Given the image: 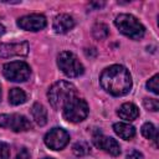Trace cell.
Wrapping results in <instances>:
<instances>
[{
  "label": "cell",
  "mask_w": 159,
  "mask_h": 159,
  "mask_svg": "<svg viewBox=\"0 0 159 159\" xmlns=\"http://www.w3.org/2000/svg\"><path fill=\"white\" fill-rule=\"evenodd\" d=\"M73 97H76V87L67 81L55 82L47 92L48 102L55 109H62L63 106Z\"/></svg>",
  "instance_id": "cell-2"
},
{
  "label": "cell",
  "mask_w": 159,
  "mask_h": 159,
  "mask_svg": "<svg viewBox=\"0 0 159 159\" xmlns=\"http://www.w3.org/2000/svg\"><path fill=\"white\" fill-rule=\"evenodd\" d=\"M43 159H52V158H43Z\"/></svg>",
  "instance_id": "cell-27"
},
{
  "label": "cell",
  "mask_w": 159,
  "mask_h": 159,
  "mask_svg": "<svg viewBox=\"0 0 159 159\" xmlns=\"http://www.w3.org/2000/svg\"><path fill=\"white\" fill-rule=\"evenodd\" d=\"M0 98H1V89H0Z\"/></svg>",
  "instance_id": "cell-26"
},
{
  "label": "cell",
  "mask_w": 159,
  "mask_h": 159,
  "mask_svg": "<svg viewBox=\"0 0 159 159\" xmlns=\"http://www.w3.org/2000/svg\"><path fill=\"white\" fill-rule=\"evenodd\" d=\"M31 116L34 120L41 127L47 123V112L41 103H34V106L31 107Z\"/></svg>",
  "instance_id": "cell-15"
},
{
  "label": "cell",
  "mask_w": 159,
  "mask_h": 159,
  "mask_svg": "<svg viewBox=\"0 0 159 159\" xmlns=\"http://www.w3.org/2000/svg\"><path fill=\"white\" fill-rule=\"evenodd\" d=\"M102 88L112 96H124L132 88V77L129 71L120 65H113L102 71L99 76Z\"/></svg>",
  "instance_id": "cell-1"
},
{
  "label": "cell",
  "mask_w": 159,
  "mask_h": 159,
  "mask_svg": "<svg viewBox=\"0 0 159 159\" xmlns=\"http://www.w3.org/2000/svg\"><path fill=\"white\" fill-rule=\"evenodd\" d=\"M127 159H143V154L135 149L130 150L128 154H127Z\"/></svg>",
  "instance_id": "cell-24"
},
{
  "label": "cell",
  "mask_w": 159,
  "mask_h": 159,
  "mask_svg": "<svg viewBox=\"0 0 159 159\" xmlns=\"http://www.w3.org/2000/svg\"><path fill=\"white\" fill-rule=\"evenodd\" d=\"M0 127L12 132H26L32 128L31 122L22 114H0Z\"/></svg>",
  "instance_id": "cell-7"
},
{
  "label": "cell",
  "mask_w": 159,
  "mask_h": 159,
  "mask_svg": "<svg viewBox=\"0 0 159 159\" xmlns=\"http://www.w3.org/2000/svg\"><path fill=\"white\" fill-rule=\"evenodd\" d=\"M45 144L52 150L63 149L70 142V134L62 128H52L43 138Z\"/></svg>",
  "instance_id": "cell-8"
},
{
  "label": "cell",
  "mask_w": 159,
  "mask_h": 159,
  "mask_svg": "<svg viewBox=\"0 0 159 159\" xmlns=\"http://www.w3.org/2000/svg\"><path fill=\"white\" fill-rule=\"evenodd\" d=\"M142 134L157 145V143H158V132H157V128L153 123H149V122L144 123L142 125Z\"/></svg>",
  "instance_id": "cell-17"
},
{
  "label": "cell",
  "mask_w": 159,
  "mask_h": 159,
  "mask_svg": "<svg viewBox=\"0 0 159 159\" xmlns=\"http://www.w3.org/2000/svg\"><path fill=\"white\" fill-rule=\"evenodd\" d=\"M10 158V148L6 143L0 142V159H9Z\"/></svg>",
  "instance_id": "cell-22"
},
{
  "label": "cell",
  "mask_w": 159,
  "mask_h": 159,
  "mask_svg": "<svg viewBox=\"0 0 159 159\" xmlns=\"http://www.w3.org/2000/svg\"><path fill=\"white\" fill-rule=\"evenodd\" d=\"M117 113H118V116H119L122 119H124V120H127V122H130V120H134V119L138 118V116H139V109H138V107H137L134 103L127 102V103H123V104L119 107V109L117 111Z\"/></svg>",
  "instance_id": "cell-13"
},
{
  "label": "cell",
  "mask_w": 159,
  "mask_h": 159,
  "mask_svg": "<svg viewBox=\"0 0 159 159\" xmlns=\"http://www.w3.org/2000/svg\"><path fill=\"white\" fill-rule=\"evenodd\" d=\"M72 150L77 157H83V155H87V154L91 153V147H89V144L87 142L80 140V142H76L73 144Z\"/></svg>",
  "instance_id": "cell-19"
},
{
  "label": "cell",
  "mask_w": 159,
  "mask_h": 159,
  "mask_svg": "<svg viewBox=\"0 0 159 159\" xmlns=\"http://www.w3.org/2000/svg\"><path fill=\"white\" fill-rule=\"evenodd\" d=\"M16 159H30V152L27 150V148H21L16 155Z\"/></svg>",
  "instance_id": "cell-23"
},
{
  "label": "cell",
  "mask_w": 159,
  "mask_h": 159,
  "mask_svg": "<svg viewBox=\"0 0 159 159\" xmlns=\"http://www.w3.org/2000/svg\"><path fill=\"white\" fill-rule=\"evenodd\" d=\"M113 130L116 132V134L118 137H120L122 139H125V140H129L135 135V128L129 123H123V122L114 123Z\"/></svg>",
  "instance_id": "cell-14"
},
{
  "label": "cell",
  "mask_w": 159,
  "mask_h": 159,
  "mask_svg": "<svg viewBox=\"0 0 159 159\" xmlns=\"http://www.w3.org/2000/svg\"><path fill=\"white\" fill-rule=\"evenodd\" d=\"M159 78V76L158 75H154L152 78H149L148 80V82H147V88L150 91V92H153L154 94H158L159 93V84H158V80Z\"/></svg>",
  "instance_id": "cell-20"
},
{
  "label": "cell",
  "mask_w": 159,
  "mask_h": 159,
  "mask_svg": "<svg viewBox=\"0 0 159 159\" xmlns=\"http://www.w3.org/2000/svg\"><path fill=\"white\" fill-rule=\"evenodd\" d=\"M114 25L125 36L133 40H139L145 34V27L143 24L130 14H120L116 17Z\"/></svg>",
  "instance_id": "cell-3"
},
{
  "label": "cell",
  "mask_w": 159,
  "mask_h": 159,
  "mask_svg": "<svg viewBox=\"0 0 159 159\" xmlns=\"http://www.w3.org/2000/svg\"><path fill=\"white\" fill-rule=\"evenodd\" d=\"M9 102L14 106H19L26 102V93L17 87H14L9 92Z\"/></svg>",
  "instance_id": "cell-16"
},
{
  "label": "cell",
  "mask_w": 159,
  "mask_h": 159,
  "mask_svg": "<svg viewBox=\"0 0 159 159\" xmlns=\"http://www.w3.org/2000/svg\"><path fill=\"white\" fill-rule=\"evenodd\" d=\"M29 53V43L22 42H11V43H0V57L9 58L14 56H26Z\"/></svg>",
  "instance_id": "cell-11"
},
{
  "label": "cell",
  "mask_w": 159,
  "mask_h": 159,
  "mask_svg": "<svg viewBox=\"0 0 159 159\" xmlns=\"http://www.w3.org/2000/svg\"><path fill=\"white\" fill-rule=\"evenodd\" d=\"M2 73L11 82H25L30 78L31 68L24 61H12L2 66Z\"/></svg>",
  "instance_id": "cell-6"
},
{
  "label": "cell",
  "mask_w": 159,
  "mask_h": 159,
  "mask_svg": "<svg viewBox=\"0 0 159 159\" xmlns=\"http://www.w3.org/2000/svg\"><path fill=\"white\" fill-rule=\"evenodd\" d=\"M143 104L148 111H152V112H157L159 109V102L155 98H144Z\"/></svg>",
  "instance_id": "cell-21"
},
{
  "label": "cell",
  "mask_w": 159,
  "mask_h": 159,
  "mask_svg": "<svg viewBox=\"0 0 159 159\" xmlns=\"http://www.w3.org/2000/svg\"><path fill=\"white\" fill-rule=\"evenodd\" d=\"M4 32H5V27L0 24V36H2V35H4Z\"/></svg>",
  "instance_id": "cell-25"
},
{
  "label": "cell",
  "mask_w": 159,
  "mask_h": 159,
  "mask_svg": "<svg viewBox=\"0 0 159 159\" xmlns=\"http://www.w3.org/2000/svg\"><path fill=\"white\" fill-rule=\"evenodd\" d=\"M75 26V20L67 14H60L53 19L52 27L57 34H66Z\"/></svg>",
  "instance_id": "cell-12"
},
{
  "label": "cell",
  "mask_w": 159,
  "mask_h": 159,
  "mask_svg": "<svg viewBox=\"0 0 159 159\" xmlns=\"http://www.w3.org/2000/svg\"><path fill=\"white\" fill-rule=\"evenodd\" d=\"M63 118L72 123H78L88 116V104L80 97H73L63 106Z\"/></svg>",
  "instance_id": "cell-4"
},
{
  "label": "cell",
  "mask_w": 159,
  "mask_h": 159,
  "mask_svg": "<svg viewBox=\"0 0 159 159\" xmlns=\"http://www.w3.org/2000/svg\"><path fill=\"white\" fill-rule=\"evenodd\" d=\"M57 66L68 77H78L83 73V65L71 51H62L57 56Z\"/></svg>",
  "instance_id": "cell-5"
},
{
  "label": "cell",
  "mask_w": 159,
  "mask_h": 159,
  "mask_svg": "<svg viewBox=\"0 0 159 159\" xmlns=\"http://www.w3.org/2000/svg\"><path fill=\"white\" fill-rule=\"evenodd\" d=\"M92 140H93V144L97 148H99V149L109 153L111 155L117 157V155L120 154V147H119L118 142L116 139L111 138V137H107V135H103V134L98 133V134H94L93 135V139Z\"/></svg>",
  "instance_id": "cell-10"
},
{
  "label": "cell",
  "mask_w": 159,
  "mask_h": 159,
  "mask_svg": "<svg viewBox=\"0 0 159 159\" xmlns=\"http://www.w3.org/2000/svg\"><path fill=\"white\" fill-rule=\"evenodd\" d=\"M46 17L41 14H31L17 20V26L26 31H40L46 27Z\"/></svg>",
  "instance_id": "cell-9"
},
{
  "label": "cell",
  "mask_w": 159,
  "mask_h": 159,
  "mask_svg": "<svg viewBox=\"0 0 159 159\" xmlns=\"http://www.w3.org/2000/svg\"><path fill=\"white\" fill-rule=\"evenodd\" d=\"M108 34H109V30H108V26L106 24H96L93 26V29H92V35L97 40L107 39Z\"/></svg>",
  "instance_id": "cell-18"
}]
</instances>
